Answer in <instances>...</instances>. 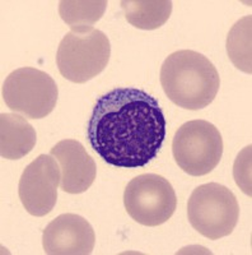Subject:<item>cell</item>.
<instances>
[{"label": "cell", "mask_w": 252, "mask_h": 255, "mask_svg": "<svg viewBox=\"0 0 252 255\" xmlns=\"http://www.w3.org/2000/svg\"><path fill=\"white\" fill-rule=\"evenodd\" d=\"M165 114L153 96L139 88H115L97 100L88 139L103 161L139 168L156 158L166 138Z\"/></svg>", "instance_id": "cell-1"}, {"label": "cell", "mask_w": 252, "mask_h": 255, "mask_svg": "<svg viewBox=\"0 0 252 255\" xmlns=\"http://www.w3.org/2000/svg\"><path fill=\"white\" fill-rule=\"evenodd\" d=\"M160 79L168 99L186 110L206 108L214 101L220 87L217 68L194 50H178L167 56Z\"/></svg>", "instance_id": "cell-2"}, {"label": "cell", "mask_w": 252, "mask_h": 255, "mask_svg": "<svg viewBox=\"0 0 252 255\" xmlns=\"http://www.w3.org/2000/svg\"><path fill=\"white\" fill-rule=\"evenodd\" d=\"M111 56L110 40L93 27H74L63 37L56 52L60 74L73 83H85L101 74Z\"/></svg>", "instance_id": "cell-3"}, {"label": "cell", "mask_w": 252, "mask_h": 255, "mask_svg": "<svg viewBox=\"0 0 252 255\" xmlns=\"http://www.w3.org/2000/svg\"><path fill=\"white\" fill-rule=\"evenodd\" d=\"M188 222L200 235L218 240L231 235L240 218L238 200L227 186L208 183L197 186L187 203Z\"/></svg>", "instance_id": "cell-4"}, {"label": "cell", "mask_w": 252, "mask_h": 255, "mask_svg": "<svg viewBox=\"0 0 252 255\" xmlns=\"http://www.w3.org/2000/svg\"><path fill=\"white\" fill-rule=\"evenodd\" d=\"M178 167L191 176H204L214 170L223 156V138L206 120H191L178 128L172 142Z\"/></svg>", "instance_id": "cell-5"}, {"label": "cell", "mask_w": 252, "mask_h": 255, "mask_svg": "<svg viewBox=\"0 0 252 255\" xmlns=\"http://www.w3.org/2000/svg\"><path fill=\"white\" fill-rule=\"evenodd\" d=\"M3 99L10 110L29 119H44L54 111L59 90L55 81L36 68H19L6 77Z\"/></svg>", "instance_id": "cell-6"}, {"label": "cell", "mask_w": 252, "mask_h": 255, "mask_svg": "<svg viewBox=\"0 0 252 255\" xmlns=\"http://www.w3.org/2000/svg\"><path fill=\"white\" fill-rule=\"evenodd\" d=\"M124 206L134 221L143 226L156 227L173 216L177 197L167 179L157 174H143L125 188Z\"/></svg>", "instance_id": "cell-7"}, {"label": "cell", "mask_w": 252, "mask_h": 255, "mask_svg": "<svg viewBox=\"0 0 252 255\" xmlns=\"http://www.w3.org/2000/svg\"><path fill=\"white\" fill-rule=\"evenodd\" d=\"M60 166L51 154H40L24 168L18 185L22 206L29 215L44 217L54 209L60 184Z\"/></svg>", "instance_id": "cell-8"}, {"label": "cell", "mask_w": 252, "mask_h": 255, "mask_svg": "<svg viewBox=\"0 0 252 255\" xmlns=\"http://www.w3.org/2000/svg\"><path fill=\"white\" fill-rule=\"evenodd\" d=\"M94 244L96 235L90 223L74 213L56 217L42 234L44 252L49 255H89Z\"/></svg>", "instance_id": "cell-9"}, {"label": "cell", "mask_w": 252, "mask_h": 255, "mask_svg": "<svg viewBox=\"0 0 252 255\" xmlns=\"http://www.w3.org/2000/svg\"><path fill=\"white\" fill-rule=\"evenodd\" d=\"M50 154L60 163V188L63 191L69 194H82L94 183L96 162L81 142L76 139L60 140L51 148Z\"/></svg>", "instance_id": "cell-10"}, {"label": "cell", "mask_w": 252, "mask_h": 255, "mask_svg": "<svg viewBox=\"0 0 252 255\" xmlns=\"http://www.w3.org/2000/svg\"><path fill=\"white\" fill-rule=\"evenodd\" d=\"M37 134L23 116L0 115V154L6 159H19L35 148Z\"/></svg>", "instance_id": "cell-11"}, {"label": "cell", "mask_w": 252, "mask_h": 255, "mask_svg": "<svg viewBox=\"0 0 252 255\" xmlns=\"http://www.w3.org/2000/svg\"><path fill=\"white\" fill-rule=\"evenodd\" d=\"M120 4L129 23L147 31L162 27L172 13L169 0H122Z\"/></svg>", "instance_id": "cell-12"}, {"label": "cell", "mask_w": 252, "mask_h": 255, "mask_svg": "<svg viewBox=\"0 0 252 255\" xmlns=\"http://www.w3.org/2000/svg\"><path fill=\"white\" fill-rule=\"evenodd\" d=\"M252 17L246 15L236 22L227 37V52L237 69L252 73Z\"/></svg>", "instance_id": "cell-13"}, {"label": "cell", "mask_w": 252, "mask_h": 255, "mask_svg": "<svg viewBox=\"0 0 252 255\" xmlns=\"http://www.w3.org/2000/svg\"><path fill=\"white\" fill-rule=\"evenodd\" d=\"M106 0H61L59 3V14L70 27H92L103 17Z\"/></svg>", "instance_id": "cell-14"}, {"label": "cell", "mask_w": 252, "mask_h": 255, "mask_svg": "<svg viewBox=\"0 0 252 255\" xmlns=\"http://www.w3.org/2000/svg\"><path fill=\"white\" fill-rule=\"evenodd\" d=\"M251 145L246 147L236 158L233 175L236 184L242 189L245 194L252 195L251 191Z\"/></svg>", "instance_id": "cell-15"}]
</instances>
